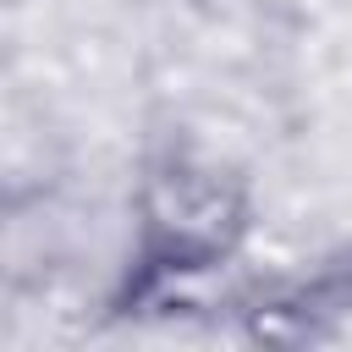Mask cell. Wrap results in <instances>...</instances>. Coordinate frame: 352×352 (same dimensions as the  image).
Listing matches in <instances>:
<instances>
[{
  "label": "cell",
  "instance_id": "cell-1",
  "mask_svg": "<svg viewBox=\"0 0 352 352\" xmlns=\"http://www.w3.org/2000/svg\"><path fill=\"white\" fill-rule=\"evenodd\" d=\"M253 214L258 204L236 165L187 143L154 148L132 187V253L110 292V319L170 314V302L248 248Z\"/></svg>",
  "mask_w": 352,
  "mask_h": 352
},
{
  "label": "cell",
  "instance_id": "cell-2",
  "mask_svg": "<svg viewBox=\"0 0 352 352\" xmlns=\"http://www.w3.org/2000/svg\"><path fill=\"white\" fill-rule=\"evenodd\" d=\"M352 314V253L324 258L302 275H270L231 302L236 336L258 346H314Z\"/></svg>",
  "mask_w": 352,
  "mask_h": 352
}]
</instances>
